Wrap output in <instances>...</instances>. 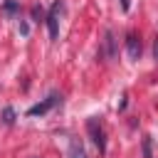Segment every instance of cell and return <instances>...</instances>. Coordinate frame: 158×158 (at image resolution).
Masks as SVG:
<instances>
[{
  "instance_id": "1",
  "label": "cell",
  "mask_w": 158,
  "mask_h": 158,
  "mask_svg": "<svg viewBox=\"0 0 158 158\" xmlns=\"http://www.w3.org/2000/svg\"><path fill=\"white\" fill-rule=\"evenodd\" d=\"M86 131H89L94 146L99 148V153H106V131H104V123L96 116H91V118H86Z\"/></svg>"
},
{
  "instance_id": "2",
  "label": "cell",
  "mask_w": 158,
  "mask_h": 158,
  "mask_svg": "<svg viewBox=\"0 0 158 158\" xmlns=\"http://www.w3.org/2000/svg\"><path fill=\"white\" fill-rule=\"evenodd\" d=\"M62 104V94H57V91H52L47 99H42L40 104H35V106H30L27 109V116H44V114H49L54 106H59Z\"/></svg>"
},
{
  "instance_id": "3",
  "label": "cell",
  "mask_w": 158,
  "mask_h": 158,
  "mask_svg": "<svg viewBox=\"0 0 158 158\" xmlns=\"http://www.w3.org/2000/svg\"><path fill=\"white\" fill-rule=\"evenodd\" d=\"M59 12H62V0H54V5L44 15V22H47V30H49V40L59 37Z\"/></svg>"
},
{
  "instance_id": "4",
  "label": "cell",
  "mask_w": 158,
  "mask_h": 158,
  "mask_svg": "<svg viewBox=\"0 0 158 158\" xmlns=\"http://www.w3.org/2000/svg\"><path fill=\"white\" fill-rule=\"evenodd\" d=\"M126 52H128V57H131L133 62H138V59H141V54H143L141 35H136V32H128V35H126Z\"/></svg>"
},
{
  "instance_id": "5",
  "label": "cell",
  "mask_w": 158,
  "mask_h": 158,
  "mask_svg": "<svg viewBox=\"0 0 158 158\" xmlns=\"http://www.w3.org/2000/svg\"><path fill=\"white\" fill-rule=\"evenodd\" d=\"M116 40H114V30H106L104 32V49H99V57H106V59H116Z\"/></svg>"
},
{
  "instance_id": "6",
  "label": "cell",
  "mask_w": 158,
  "mask_h": 158,
  "mask_svg": "<svg viewBox=\"0 0 158 158\" xmlns=\"http://www.w3.org/2000/svg\"><path fill=\"white\" fill-rule=\"evenodd\" d=\"M69 158H89L84 146H81V141H77V138L69 141Z\"/></svg>"
},
{
  "instance_id": "7",
  "label": "cell",
  "mask_w": 158,
  "mask_h": 158,
  "mask_svg": "<svg viewBox=\"0 0 158 158\" xmlns=\"http://www.w3.org/2000/svg\"><path fill=\"white\" fill-rule=\"evenodd\" d=\"M2 12L5 15H17L20 12V2L17 0H5L2 2Z\"/></svg>"
},
{
  "instance_id": "8",
  "label": "cell",
  "mask_w": 158,
  "mask_h": 158,
  "mask_svg": "<svg viewBox=\"0 0 158 158\" xmlns=\"http://www.w3.org/2000/svg\"><path fill=\"white\" fill-rule=\"evenodd\" d=\"M141 151H143V158H153V138L151 136H143Z\"/></svg>"
},
{
  "instance_id": "9",
  "label": "cell",
  "mask_w": 158,
  "mask_h": 158,
  "mask_svg": "<svg viewBox=\"0 0 158 158\" xmlns=\"http://www.w3.org/2000/svg\"><path fill=\"white\" fill-rule=\"evenodd\" d=\"M15 118H17V116H15V109H12V106H5V109H2V123H5V126H12Z\"/></svg>"
},
{
  "instance_id": "10",
  "label": "cell",
  "mask_w": 158,
  "mask_h": 158,
  "mask_svg": "<svg viewBox=\"0 0 158 158\" xmlns=\"http://www.w3.org/2000/svg\"><path fill=\"white\" fill-rule=\"evenodd\" d=\"M30 15H32V20L35 22H44V10H42V5H32V10H30Z\"/></svg>"
},
{
  "instance_id": "11",
  "label": "cell",
  "mask_w": 158,
  "mask_h": 158,
  "mask_svg": "<svg viewBox=\"0 0 158 158\" xmlns=\"http://www.w3.org/2000/svg\"><path fill=\"white\" fill-rule=\"evenodd\" d=\"M20 32H22V35H30V27H27V22H20Z\"/></svg>"
},
{
  "instance_id": "12",
  "label": "cell",
  "mask_w": 158,
  "mask_h": 158,
  "mask_svg": "<svg viewBox=\"0 0 158 158\" xmlns=\"http://www.w3.org/2000/svg\"><path fill=\"white\" fill-rule=\"evenodd\" d=\"M153 57H156V62H158V37H156V42H153Z\"/></svg>"
},
{
  "instance_id": "13",
  "label": "cell",
  "mask_w": 158,
  "mask_h": 158,
  "mask_svg": "<svg viewBox=\"0 0 158 158\" xmlns=\"http://www.w3.org/2000/svg\"><path fill=\"white\" fill-rule=\"evenodd\" d=\"M121 7H123V10H128V0H121Z\"/></svg>"
}]
</instances>
